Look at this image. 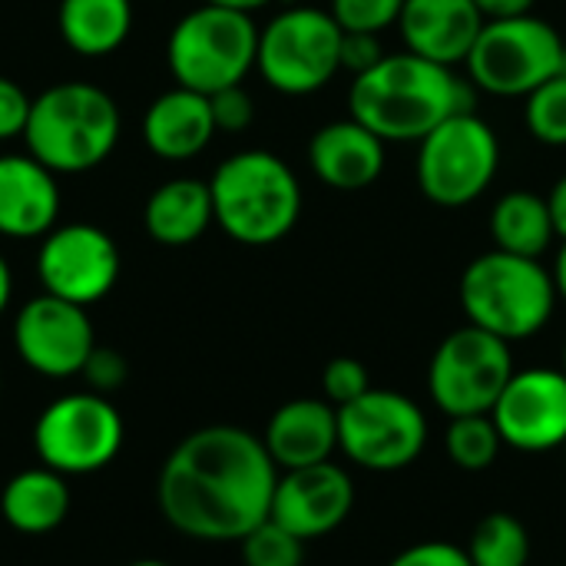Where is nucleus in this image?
<instances>
[{"mask_svg": "<svg viewBox=\"0 0 566 566\" xmlns=\"http://www.w3.org/2000/svg\"><path fill=\"white\" fill-rule=\"evenodd\" d=\"M279 468L259 434L209 424L182 438L156 481L166 524L192 541H242L269 521Z\"/></svg>", "mask_w": 566, "mask_h": 566, "instance_id": "1", "label": "nucleus"}, {"mask_svg": "<svg viewBox=\"0 0 566 566\" xmlns=\"http://www.w3.org/2000/svg\"><path fill=\"white\" fill-rule=\"evenodd\" d=\"M471 109V83L411 50L385 53L378 66L352 80L348 116L385 143H421L454 113Z\"/></svg>", "mask_w": 566, "mask_h": 566, "instance_id": "2", "label": "nucleus"}, {"mask_svg": "<svg viewBox=\"0 0 566 566\" xmlns=\"http://www.w3.org/2000/svg\"><path fill=\"white\" fill-rule=\"evenodd\" d=\"M216 226L239 245H275L302 216L295 169L269 149H242L222 159L209 179Z\"/></svg>", "mask_w": 566, "mask_h": 566, "instance_id": "3", "label": "nucleus"}, {"mask_svg": "<svg viewBox=\"0 0 566 566\" xmlns=\"http://www.w3.org/2000/svg\"><path fill=\"white\" fill-rule=\"evenodd\" d=\"M119 126V106L103 86L66 80L33 96L23 139L27 153L46 169L73 176L109 159Z\"/></svg>", "mask_w": 566, "mask_h": 566, "instance_id": "4", "label": "nucleus"}, {"mask_svg": "<svg viewBox=\"0 0 566 566\" xmlns=\"http://www.w3.org/2000/svg\"><path fill=\"white\" fill-rule=\"evenodd\" d=\"M458 298L468 325H478L514 345L547 328L560 295L554 272L544 269L541 259L491 249L461 272Z\"/></svg>", "mask_w": 566, "mask_h": 566, "instance_id": "5", "label": "nucleus"}, {"mask_svg": "<svg viewBox=\"0 0 566 566\" xmlns=\"http://www.w3.org/2000/svg\"><path fill=\"white\" fill-rule=\"evenodd\" d=\"M255 53L259 27L252 13L216 7L206 0L176 20L166 43V63L176 86L206 96L226 86H239L249 70H255Z\"/></svg>", "mask_w": 566, "mask_h": 566, "instance_id": "6", "label": "nucleus"}, {"mask_svg": "<svg viewBox=\"0 0 566 566\" xmlns=\"http://www.w3.org/2000/svg\"><path fill=\"white\" fill-rule=\"evenodd\" d=\"M464 70L468 80L491 96H531L547 80L566 73V43L554 23L534 13L488 20Z\"/></svg>", "mask_w": 566, "mask_h": 566, "instance_id": "7", "label": "nucleus"}, {"mask_svg": "<svg viewBox=\"0 0 566 566\" xmlns=\"http://www.w3.org/2000/svg\"><path fill=\"white\" fill-rule=\"evenodd\" d=\"M501 166V139L474 109L454 113L418 143L415 179L428 202L441 209L471 206L488 192Z\"/></svg>", "mask_w": 566, "mask_h": 566, "instance_id": "8", "label": "nucleus"}, {"mask_svg": "<svg viewBox=\"0 0 566 566\" xmlns=\"http://www.w3.org/2000/svg\"><path fill=\"white\" fill-rule=\"evenodd\" d=\"M255 70L285 96L318 93L342 70V27L322 7H289L259 30Z\"/></svg>", "mask_w": 566, "mask_h": 566, "instance_id": "9", "label": "nucleus"}, {"mask_svg": "<svg viewBox=\"0 0 566 566\" xmlns=\"http://www.w3.org/2000/svg\"><path fill=\"white\" fill-rule=\"evenodd\" d=\"M428 448V415L391 388H368L338 408V451L361 471H408Z\"/></svg>", "mask_w": 566, "mask_h": 566, "instance_id": "10", "label": "nucleus"}, {"mask_svg": "<svg viewBox=\"0 0 566 566\" xmlns=\"http://www.w3.org/2000/svg\"><path fill=\"white\" fill-rule=\"evenodd\" d=\"M126 424L113 401L96 391H73L50 401L33 424V451L43 468L70 474H96L123 451Z\"/></svg>", "mask_w": 566, "mask_h": 566, "instance_id": "11", "label": "nucleus"}, {"mask_svg": "<svg viewBox=\"0 0 566 566\" xmlns=\"http://www.w3.org/2000/svg\"><path fill=\"white\" fill-rule=\"evenodd\" d=\"M514 371V352L504 338L478 325H464L434 348L428 365V395L444 418L491 415Z\"/></svg>", "mask_w": 566, "mask_h": 566, "instance_id": "12", "label": "nucleus"}, {"mask_svg": "<svg viewBox=\"0 0 566 566\" xmlns=\"http://www.w3.org/2000/svg\"><path fill=\"white\" fill-rule=\"evenodd\" d=\"M36 275L43 292L86 308L113 292L119 279V249L99 226H53L40 242Z\"/></svg>", "mask_w": 566, "mask_h": 566, "instance_id": "13", "label": "nucleus"}, {"mask_svg": "<svg viewBox=\"0 0 566 566\" xmlns=\"http://www.w3.org/2000/svg\"><path fill=\"white\" fill-rule=\"evenodd\" d=\"M13 348L36 375L73 378L93 355L96 335L83 305L43 292L17 312Z\"/></svg>", "mask_w": 566, "mask_h": 566, "instance_id": "14", "label": "nucleus"}, {"mask_svg": "<svg viewBox=\"0 0 566 566\" xmlns=\"http://www.w3.org/2000/svg\"><path fill=\"white\" fill-rule=\"evenodd\" d=\"M504 448L551 454L566 448V375L560 368H524L504 385L491 408Z\"/></svg>", "mask_w": 566, "mask_h": 566, "instance_id": "15", "label": "nucleus"}, {"mask_svg": "<svg viewBox=\"0 0 566 566\" xmlns=\"http://www.w3.org/2000/svg\"><path fill=\"white\" fill-rule=\"evenodd\" d=\"M352 511H355V481L348 468L335 461H322L312 468L279 471L269 517L308 544L335 534L352 517Z\"/></svg>", "mask_w": 566, "mask_h": 566, "instance_id": "16", "label": "nucleus"}, {"mask_svg": "<svg viewBox=\"0 0 566 566\" xmlns=\"http://www.w3.org/2000/svg\"><path fill=\"white\" fill-rule=\"evenodd\" d=\"M60 216L56 172L30 153L0 156V235L43 239Z\"/></svg>", "mask_w": 566, "mask_h": 566, "instance_id": "17", "label": "nucleus"}, {"mask_svg": "<svg viewBox=\"0 0 566 566\" xmlns=\"http://www.w3.org/2000/svg\"><path fill=\"white\" fill-rule=\"evenodd\" d=\"M481 27L484 17L474 0H405L398 17L405 50L441 66L464 63Z\"/></svg>", "mask_w": 566, "mask_h": 566, "instance_id": "18", "label": "nucleus"}, {"mask_svg": "<svg viewBox=\"0 0 566 566\" xmlns=\"http://www.w3.org/2000/svg\"><path fill=\"white\" fill-rule=\"evenodd\" d=\"M385 139H378L358 119H335L315 129L308 143V166L328 189L358 192L378 182L385 172Z\"/></svg>", "mask_w": 566, "mask_h": 566, "instance_id": "19", "label": "nucleus"}, {"mask_svg": "<svg viewBox=\"0 0 566 566\" xmlns=\"http://www.w3.org/2000/svg\"><path fill=\"white\" fill-rule=\"evenodd\" d=\"M262 444L279 471L332 461L338 451V408L325 398L285 401L265 424Z\"/></svg>", "mask_w": 566, "mask_h": 566, "instance_id": "20", "label": "nucleus"}, {"mask_svg": "<svg viewBox=\"0 0 566 566\" xmlns=\"http://www.w3.org/2000/svg\"><path fill=\"white\" fill-rule=\"evenodd\" d=\"M212 103L206 93L172 86L149 103L143 113V143L153 156L182 163L199 156L216 136Z\"/></svg>", "mask_w": 566, "mask_h": 566, "instance_id": "21", "label": "nucleus"}, {"mask_svg": "<svg viewBox=\"0 0 566 566\" xmlns=\"http://www.w3.org/2000/svg\"><path fill=\"white\" fill-rule=\"evenodd\" d=\"M212 222H216V212H212L209 182L192 179V176L163 182L159 189H153V196L146 199V209H143L146 235L169 249L199 242Z\"/></svg>", "mask_w": 566, "mask_h": 566, "instance_id": "22", "label": "nucleus"}, {"mask_svg": "<svg viewBox=\"0 0 566 566\" xmlns=\"http://www.w3.org/2000/svg\"><path fill=\"white\" fill-rule=\"evenodd\" d=\"M3 521L20 534H50L70 514V488L66 478L50 468H27L3 484L0 494Z\"/></svg>", "mask_w": 566, "mask_h": 566, "instance_id": "23", "label": "nucleus"}, {"mask_svg": "<svg viewBox=\"0 0 566 566\" xmlns=\"http://www.w3.org/2000/svg\"><path fill=\"white\" fill-rule=\"evenodd\" d=\"M60 36L80 56L116 53L133 30V0H60Z\"/></svg>", "mask_w": 566, "mask_h": 566, "instance_id": "24", "label": "nucleus"}, {"mask_svg": "<svg viewBox=\"0 0 566 566\" xmlns=\"http://www.w3.org/2000/svg\"><path fill=\"white\" fill-rule=\"evenodd\" d=\"M491 239L501 252L541 259L557 239L547 196H537L531 189L504 192L491 209Z\"/></svg>", "mask_w": 566, "mask_h": 566, "instance_id": "25", "label": "nucleus"}, {"mask_svg": "<svg viewBox=\"0 0 566 566\" xmlns=\"http://www.w3.org/2000/svg\"><path fill=\"white\" fill-rule=\"evenodd\" d=\"M464 551L474 566H527L531 534L517 514L491 511L474 524Z\"/></svg>", "mask_w": 566, "mask_h": 566, "instance_id": "26", "label": "nucleus"}, {"mask_svg": "<svg viewBox=\"0 0 566 566\" xmlns=\"http://www.w3.org/2000/svg\"><path fill=\"white\" fill-rule=\"evenodd\" d=\"M448 421H451L444 431L448 461L468 474L491 471L504 451L494 418L491 415H464V418H448Z\"/></svg>", "mask_w": 566, "mask_h": 566, "instance_id": "27", "label": "nucleus"}, {"mask_svg": "<svg viewBox=\"0 0 566 566\" xmlns=\"http://www.w3.org/2000/svg\"><path fill=\"white\" fill-rule=\"evenodd\" d=\"M524 126L544 146H566V73L524 96Z\"/></svg>", "mask_w": 566, "mask_h": 566, "instance_id": "28", "label": "nucleus"}, {"mask_svg": "<svg viewBox=\"0 0 566 566\" xmlns=\"http://www.w3.org/2000/svg\"><path fill=\"white\" fill-rule=\"evenodd\" d=\"M239 547L245 566H305V541L275 524L272 517L252 527L239 541Z\"/></svg>", "mask_w": 566, "mask_h": 566, "instance_id": "29", "label": "nucleus"}, {"mask_svg": "<svg viewBox=\"0 0 566 566\" xmlns=\"http://www.w3.org/2000/svg\"><path fill=\"white\" fill-rule=\"evenodd\" d=\"M405 0H332V17L345 33H381L398 27Z\"/></svg>", "mask_w": 566, "mask_h": 566, "instance_id": "30", "label": "nucleus"}, {"mask_svg": "<svg viewBox=\"0 0 566 566\" xmlns=\"http://www.w3.org/2000/svg\"><path fill=\"white\" fill-rule=\"evenodd\" d=\"M371 388V378H368V368L358 361V358H332L322 371V395L328 405L342 408V405H352L355 398H361L365 391Z\"/></svg>", "mask_w": 566, "mask_h": 566, "instance_id": "31", "label": "nucleus"}, {"mask_svg": "<svg viewBox=\"0 0 566 566\" xmlns=\"http://www.w3.org/2000/svg\"><path fill=\"white\" fill-rule=\"evenodd\" d=\"M209 103H212V119H216L219 133H242L255 119V103H252V96L245 93L242 83L212 93Z\"/></svg>", "mask_w": 566, "mask_h": 566, "instance_id": "32", "label": "nucleus"}, {"mask_svg": "<svg viewBox=\"0 0 566 566\" xmlns=\"http://www.w3.org/2000/svg\"><path fill=\"white\" fill-rule=\"evenodd\" d=\"M33 96L10 76L0 73V143L23 136L27 119H30Z\"/></svg>", "mask_w": 566, "mask_h": 566, "instance_id": "33", "label": "nucleus"}, {"mask_svg": "<svg viewBox=\"0 0 566 566\" xmlns=\"http://www.w3.org/2000/svg\"><path fill=\"white\" fill-rule=\"evenodd\" d=\"M86 381H90V391H96V395H109V391H116L126 378H129V365H126V358L119 355V352H113V348H93V355L86 358V365H83V371H80Z\"/></svg>", "mask_w": 566, "mask_h": 566, "instance_id": "34", "label": "nucleus"}, {"mask_svg": "<svg viewBox=\"0 0 566 566\" xmlns=\"http://www.w3.org/2000/svg\"><path fill=\"white\" fill-rule=\"evenodd\" d=\"M388 566H474L468 551L451 541H421L405 547Z\"/></svg>", "mask_w": 566, "mask_h": 566, "instance_id": "35", "label": "nucleus"}, {"mask_svg": "<svg viewBox=\"0 0 566 566\" xmlns=\"http://www.w3.org/2000/svg\"><path fill=\"white\" fill-rule=\"evenodd\" d=\"M381 33H345L342 30V70L361 76L371 66L381 63L385 50H381Z\"/></svg>", "mask_w": 566, "mask_h": 566, "instance_id": "36", "label": "nucleus"}, {"mask_svg": "<svg viewBox=\"0 0 566 566\" xmlns=\"http://www.w3.org/2000/svg\"><path fill=\"white\" fill-rule=\"evenodd\" d=\"M537 0H474V7L481 10L484 23L488 20H507V17H524L534 10Z\"/></svg>", "mask_w": 566, "mask_h": 566, "instance_id": "37", "label": "nucleus"}, {"mask_svg": "<svg viewBox=\"0 0 566 566\" xmlns=\"http://www.w3.org/2000/svg\"><path fill=\"white\" fill-rule=\"evenodd\" d=\"M547 209H551L557 239H564L566 242V176H560V179L554 182V189L547 192Z\"/></svg>", "mask_w": 566, "mask_h": 566, "instance_id": "38", "label": "nucleus"}, {"mask_svg": "<svg viewBox=\"0 0 566 566\" xmlns=\"http://www.w3.org/2000/svg\"><path fill=\"white\" fill-rule=\"evenodd\" d=\"M10 295H13V275H10L7 259L0 255V315H3V312H7V305H10Z\"/></svg>", "mask_w": 566, "mask_h": 566, "instance_id": "39", "label": "nucleus"}, {"mask_svg": "<svg viewBox=\"0 0 566 566\" xmlns=\"http://www.w3.org/2000/svg\"><path fill=\"white\" fill-rule=\"evenodd\" d=\"M554 285H557V295L566 302V242L560 245V252H557V262H554Z\"/></svg>", "mask_w": 566, "mask_h": 566, "instance_id": "40", "label": "nucleus"}, {"mask_svg": "<svg viewBox=\"0 0 566 566\" xmlns=\"http://www.w3.org/2000/svg\"><path fill=\"white\" fill-rule=\"evenodd\" d=\"M206 3H216V7H229V10L252 13V10H259V7H265V3H272V0H206Z\"/></svg>", "mask_w": 566, "mask_h": 566, "instance_id": "41", "label": "nucleus"}, {"mask_svg": "<svg viewBox=\"0 0 566 566\" xmlns=\"http://www.w3.org/2000/svg\"><path fill=\"white\" fill-rule=\"evenodd\" d=\"M129 566H169V564H163V560H136V564H129Z\"/></svg>", "mask_w": 566, "mask_h": 566, "instance_id": "42", "label": "nucleus"}, {"mask_svg": "<svg viewBox=\"0 0 566 566\" xmlns=\"http://www.w3.org/2000/svg\"><path fill=\"white\" fill-rule=\"evenodd\" d=\"M560 371L566 375V345H564V361H560Z\"/></svg>", "mask_w": 566, "mask_h": 566, "instance_id": "43", "label": "nucleus"}, {"mask_svg": "<svg viewBox=\"0 0 566 566\" xmlns=\"http://www.w3.org/2000/svg\"><path fill=\"white\" fill-rule=\"evenodd\" d=\"M564 451H566V448H564Z\"/></svg>", "mask_w": 566, "mask_h": 566, "instance_id": "44", "label": "nucleus"}]
</instances>
